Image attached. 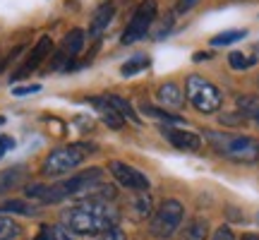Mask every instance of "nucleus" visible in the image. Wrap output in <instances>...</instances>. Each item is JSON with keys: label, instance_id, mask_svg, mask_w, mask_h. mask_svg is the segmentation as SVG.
I'll use <instances>...</instances> for the list:
<instances>
[{"label": "nucleus", "instance_id": "f257e3e1", "mask_svg": "<svg viewBox=\"0 0 259 240\" xmlns=\"http://www.w3.org/2000/svg\"><path fill=\"white\" fill-rule=\"evenodd\" d=\"M120 221V212L103 199H84L63 212V223L67 233L77 235H99Z\"/></svg>", "mask_w": 259, "mask_h": 240}, {"label": "nucleus", "instance_id": "f03ea898", "mask_svg": "<svg viewBox=\"0 0 259 240\" xmlns=\"http://www.w3.org/2000/svg\"><path fill=\"white\" fill-rule=\"evenodd\" d=\"M206 139L219 156H226L235 164H257L259 161V139L250 135H231L206 130Z\"/></svg>", "mask_w": 259, "mask_h": 240}, {"label": "nucleus", "instance_id": "7ed1b4c3", "mask_svg": "<svg viewBox=\"0 0 259 240\" xmlns=\"http://www.w3.org/2000/svg\"><path fill=\"white\" fill-rule=\"evenodd\" d=\"M94 144H84V142H77V144H67V147H58L53 149L44 164H41V173L44 176H51V178H58V176H65L70 173L72 168H77L82 164L84 158L94 154Z\"/></svg>", "mask_w": 259, "mask_h": 240}, {"label": "nucleus", "instance_id": "20e7f679", "mask_svg": "<svg viewBox=\"0 0 259 240\" xmlns=\"http://www.w3.org/2000/svg\"><path fill=\"white\" fill-rule=\"evenodd\" d=\"M185 96L199 113H216L223 106L221 89L202 74H190L185 79Z\"/></svg>", "mask_w": 259, "mask_h": 240}, {"label": "nucleus", "instance_id": "39448f33", "mask_svg": "<svg viewBox=\"0 0 259 240\" xmlns=\"http://www.w3.org/2000/svg\"><path fill=\"white\" fill-rule=\"evenodd\" d=\"M183 216H185V207L178 199H163L156 214H154L151 223H149V231L158 240L173 238L176 231L180 228V223H183Z\"/></svg>", "mask_w": 259, "mask_h": 240}, {"label": "nucleus", "instance_id": "423d86ee", "mask_svg": "<svg viewBox=\"0 0 259 240\" xmlns=\"http://www.w3.org/2000/svg\"><path fill=\"white\" fill-rule=\"evenodd\" d=\"M101 176H103L101 168H89V171H82V173L67 178V180H63V183L51 185V187H48L46 204L60 202V199H65V197H72V194L89 192L92 187H96V185L101 183Z\"/></svg>", "mask_w": 259, "mask_h": 240}, {"label": "nucleus", "instance_id": "0eeeda50", "mask_svg": "<svg viewBox=\"0 0 259 240\" xmlns=\"http://www.w3.org/2000/svg\"><path fill=\"white\" fill-rule=\"evenodd\" d=\"M156 15H158V5L156 0H142L137 5V10L132 12V19L127 22L125 27V34H122V44H135L139 38L147 36V31L151 29V24L156 22Z\"/></svg>", "mask_w": 259, "mask_h": 240}, {"label": "nucleus", "instance_id": "6e6552de", "mask_svg": "<svg viewBox=\"0 0 259 240\" xmlns=\"http://www.w3.org/2000/svg\"><path fill=\"white\" fill-rule=\"evenodd\" d=\"M108 171L113 173V178L122 185V187H127V190H135V192H147L149 190V178L137 171L135 166H130L125 161H111L108 164Z\"/></svg>", "mask_w": 259, "mask_h": 240}, {"label": "nucleus", "instance_id": "1a4fd4ad", "mask_svg": "<svg viewBox=\"0 0 259 240\" xmlns=\"http://www.w3.org/2000/svg\"><path fill=\"white\" fill-rule=\"evenodd\" d=\"M51 51H53V41H51V36H41L36 41V46L31 48V53L27 56V60L22 63V67L12 74V79H22V77H27L29 72H34L38 65L51 56Z\"/></svg>", "mask_w": 259, "mask_h": 240}, {"label": "nucleus", "instance_id": "9d476101", "mask_svg": "<svg viewBox=\"0 0 259 240\" xmlns=\"http://www.w3.org/2000/svg\"><path fill=\"white\" fill-rule=\"evenodd\" d=\"M163 137L173 144L180 151H199L202 149V137L197 132H190V130H176V128H163Z\"/></svg>", "mask_w": 259, "mask_h": 240}, {"label": "nucleus", "instance_id": "9b49d317", "mask_svg": "<svg viewBox=\"0 0 259 240\" xmlns=\"http://www.w3.org/2000/svg\"><path fill=\"white\" fill-rule=\"evenodd\" d=\"M113 15H115V3H111V0L101 3L92 15V22H89V36H101L103 31L108 29V24H111Z\"/></svg>", "mask_w": 259, "mask_h": 240}, {"label": "nucleus", "instance_id": "f8f14e48", "mask_svg": "<svg viewBox=\"0 0 259 240\" xmlns=\"http://www.w3.org/2000/svg\"><path fill=\"white\" fill-rule=\"evenodd\" d=\"M89 103H92L94 108L99 111V115H101V120L108 125V128H113V130H120L122 128V123H125V118H122L120 113L113 108L111 103L106 101V96L103 99H99V96H94V99H89Z\"/></svg>", "mask_w": 259, "mask_h": 240}, {"label": "nucleus", "instance_id": "ddd939ff", "mask_svg": "<svg viewBox=\"0 0 259 240\" xmlns=\"http://www.w3.org/2000/svg\"><path fill=\"white\" fill-rule=\"evenodd\" d=\"M24 178H27L24 166H12L8 171H3L0 173V194L10 192V190H17L19 185L24 183Z\"/></svg>", "mask_w": 259, "mask_h": 240}, {"label": "nucleus", "instance_id": "4468645a", "mask_svg": "<svg viewBox=\"0 0 259 240\" xmlns=\"http://www.w3.org/2000/svg\"><path fill=\"white\" fill-rule=\"evenodd\" d=\"M238 113L245 120H254L259 125V94H240L238 96Z\"/></svg>", "mask_w": 259, "mask_h": 240}, {"label": "nucleus", "instance_id": "2eb2a0df", "mask_svg": "<svg viewBox=\"0 0 259 240\" xmlns=\"http://www.w3.org/2000/svg\"><path fill=\"white\" fill-rule=\"evenodd\" d=\"M206 235H209V221L204 216H194L183 228L180 240H206Z\"/></svg>", "mask_w": 259, "mask_h": 240}, {"label": "nucleus", "instance_id": "dca6fc26", "mask_svg": "<svg viewBox=\"0 0 259 240\" xmlns=\"http://www.w3.org/2000/svg\"><path fill=\"white\" fill-rule=\"evenodd\" d=\"M158 101L166 103V106H173V108H183L185 96H183L178 84L168 82V84H161V87H158Z\"/></svg>", "mask_w": 259, "mask_h": 240}, {"label": "nucleus", "instance_id": "f3484780", "mask_svg": "<svg viewBox=\"0 0 259 240\" xmlns=\"http://www.w3.org/2000/svg\"><path fill=\"white\" fill-rule=\"evenodd\" d=\"M84 38H87V36H84L82 29H72V31H70V34L63 38V48H60V51H63L67 58H74L77 53H82Z\"/></svg>", "mask_w": 259, "mask_h": 240}, {"label": "nucleus", "instance_id": "a211bd4d", "mask_svg": "<svg viewBox=\"0 0 259 240\" xmlns=\"http://www.w3.org/2000/svg\"><path fill=\"white\" fill-rule=\"evenodd\" d=\"M106 101L111 103L115 111L120 113L122 118H127V120H132V123H137L139 125V115L135 113V108H132V103L127 101V99H122V96H115V94H106Z\"/></svg>", "mask_w": 259, "mask_h": 240}, {"label": "nucleus", "instance_id": "6ab92c4d", "mask_svg": "<svg viewBox=\"0 0 259 240\" xmlns=\"http://www.w3.org/2000/svg\"><path fill=\"white\" fill-rule=\"evenodd\" d=\"M0 214H24V216H34L36 209L31 204L22 202V199H10V202L0 204Z\"/></svg>", "mask_w": 259, "mask_h": 240}, {"label": "nucleus", "instance_id": "aec40b11", "mask_svg": "<svg viewBox=\"0 0 259 240\" xmlns=\"http://www.w3.org/2000/svg\"><path fill=\"white\" fill-rule=\"evenodd\" d=\"M144 67H149V58L147 56H132L127 63L122 65V77H135L137 72H142Z\"/></svg>", "mask_w": 259, "mask_h": 240}, {"label": "nucleus", "instance_id": "412c9836", "mask_svg": "<svg viewBox=\"0 0 259 240\" xmlns=\"http://www.w3.org/2000/svg\"><path fill=\"white\" fill-rule=\"evenodd\" d=\"M36 240H70V233L63 226H41L36 233Z\"/></svg>", "mask_w": 259, "mask_h": 240}, {"label": "nucleus", "instance_id": "4be33fe9", "mask_svg": "<svg viewBox=\"0 0 259 240\" xmlns=\"http://www.w3.org/2000/svg\"><path fill=\"white\" fill-rule=\"evenodd\" d=\"M247 36V31L245 29H231V31H223L219 36L211 38V46H228V44H235V41H240V38Z\"/></svg>", "mask_w": 259, "mask_h": 240}, {"label": "nucleus", "instance_id": "5701e85b", "mask_svg": "<svg viewBox=\"0 0 259 240\" xmlns=\"http://www.w3.org/2000/svg\"><path fill=\"white\" fill-rule=\"evenodd\" d=\"M254 63H257V58L247 56V53H240V51H233L231 56H228V65H231L233 70H247Z\"/></svg>", "mask_w": 259, "mask_h": 240}, {"label": "nucleus", "instance_id": "b1692460", "mask_svg": "<svg viewBox=\"0 0 259 240\" xmlns=\"http://www.w3.org/2000/svg\"><path fill=\"white\" fill-rule=\"evenodd\" d=\"M22 233L17 221H12L8 216H0V240H15Z\"/></svg>", "mask_w": 259, "mask_h": 240}, {"label": "nucleus", "instance_id": "393cba45", "mask_svg": "<svg viewBox=\"0 0 259 240\" xmlns=\"http://www.w3.org/2000/svg\"><path fill=\"white\" fill-rule=\"evenodd\" d=\"M142 113H147V115H151V118H158V120H166V123H180V115H176V113H168L163 111V108H156V106H149V103H144L142 106Z\"/></svg>", "mask_w": 259, "mask_h": 240}, {"label": "nucleus", "instance_id": "a878e982", "mask_svg": "<svg viewBox=\"0 0 259 240\" xmlns=\"http://www.w3.org/2000/svg\"><path fill=\"white\" fill-rule=\"evenodd\" d=\"M135 207H137V216H147L151 212V197H149V192H139V199Z\"/></svg>", "mask_w": 259, "mask_h": 240}, {"label": "nucleus", "instance_id": "bb28decb", "mask_svg": "<svg viewBox=\"0 0 259 240\" xmlns=\"http://www.w3.org/2000/svg\"><path fill=\"white\" fill-rule=\"evenodd\" d=\"M99 240H125V231H122L120 226H113L108 231L99 233Z\"/></svg>", "mask_w": 259, "mask_h": 240}, {"label": "nucleus", "instance_id": "cd10ccee", "mask_svg": "<svg viewBox=\"0 0 259 240\" xmlns=\"http://www.w3.org/2000/svg\"><path fill=\"white\" fill-rule=\"evenodd\" d=\"M211 240H238V238H235V233H233L231 226H219V228L213 231Z\"/></svg>", "mask_w": 259, "mask_h": 240}, {"label": "nucleus", "instance_id": "c85d7f7f", "mask_svg": "<svg viewBox=\"0 0 259 240\" xmlns=\"http://www.w3.org/2000/svg\"><path fill=\"white\" fill-rule=\"evenodd\" d=\"M221 123H223V125H242V123H245V118H242L238 111H235V113H223Z\"/></svg>", "mask_w": 259, "mask_h": 240}, {"label": "nucleus", "instance_id": "c756f323", "mask_svg": "<svg viewBox=\"0 0 259 240\" xmlns=\"http://www.w3.org/2000/svg\"><path fill=\"white\" fill-rule=\"evenodd\" d=\"M12 149H15V139L8 137V135H0V156H5Z\"/></svg>", "mask_w": 259, "mask_h": 240}, {"label": "nucleus", "instance_id": "7c9ffc66", "mask_svg": "<svg viewBox=\"0 0 259 240\" xmlns=\"http://www.w3.org/2000/svg\"><path fill=\"white\" fill-rule=\"evenodd\" d=\"M170 29H173V17H168L166 22H161V27L156 29V34H154V38H163L170 34Z\"/></svg>", "mask_w": 259, "mask_h": 240}, {"label": "nucleus", "instance_id": "2f4dec72", "mask_svg": "<svg viewBox=\"0 0 259 240\" xmlns=\"http://www.w3.org/2000/svg\"><path fill=\"white\" fill-rule=\"evenodd\" d=\"M199 0H178V5H176V12L178 15H185V12H190V10L197 5Z\"/></svg>", "mask_w": 259, "mask_h": 240}, {"label": "nucleus", "instance_id": "473e14b6", "mask_svg": "<svg viewBox=\"0 0 259 240\" xmlns=\"http://www.w3.org/2000/svg\"><path fill=\"white\" fill-rule=\"evenodd\" d=\"M41 87L38 84H29V87H17V89H12V94L15 96H27V94H34V92H38Z\"/></svg>", "mask_w": 259, "mask_h": 240}, {"label": "nucleus", "instance_id": "72a5a7b5", "mask_svg": "<svg viewBox=\"0 0 259 240\" xmlns=\"http://www.w3.org/2000/svg\"><path fill=\"white\" fill-rule=\"evenodd\" d=\"M211 53H194V60H209Z\"/></svg>", "mask_w": 259, "mask_h": 240}, {"label": "nucleus", "instance_id": "f704fd0d", "mask_svg": "<svg viewBox=\"0 0 259 240\" xmlns=\"http://www.w3.org/2000/svg\"><path fill=\"white\" fill-rule=\"evenodd\" d=\"M242 240H259V235H257V233H245V235H242Z\"/></svg>", "mask_w": 259, "mask_h": 240}, {"label": "nucleus", "instance_id": "c9c22d12", "mask_svg": "<svg viewBox=\"0 0 259 240\" xmlns=\"http://www.w3.org/2000/svg\"><path fill=\"white\" fill-rule=\"evenodd\" d=\"M254 221H257V226H259V212H257V216H254Z\"/></svg>", "mask_w": 259, "mask_h": 240}, {"label": "nucleus", "instance_id": "e433bc0d", "mask_svg": "<svg viewBox=\"0 0 259 240\" xmlns=\"http://www.w3.org/2000/svg\"><path fill=\"white\" fill-rule=\"evenodd\" d=\"M0 67H3V63H0Z\"/></svg>", "mask_w": 259, "mask_h": 240}]
</instances>
